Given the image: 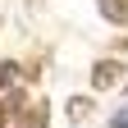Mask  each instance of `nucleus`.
<instances>
[{"label":"nucleus","mask_w":128,"mask_h":128,"mask_svg":"<svg viewBox=\"0 0 128 128\" xmlns=\"http://www.w3.org/2000/svg\"><path fill=\"white\" fill-rule=\"evenodd\" d=\"M0 128H5V110H0Z\"/></svg>","instance_id":"nucleus-7"},{"label":"nucleus","mask_w":128,"mask_h":128,"mask_svg":"<svg viewBox=\"0 0 128 128\" xmlns=\"http://www.w3.org/2000/svg\"><path fill=\"white\" fill-rule=\"evenodd\" d=\"M119 73H124V69H119L114 60L96 64V73H92V87H114V82H119Z\"/></svg>","instance_id":"nucleus-1"},{"label":"nucleus","mask_w":128,"mask_h":128,"mask_svg":"<svg viewBox=\"0 0 128 128\" xmlns=\"http://www.w3.org/2000/svg\"><path fill=\"white\" fill-rule=\"evenodd\" d=\"M110 128H128V110H119V114L110 119Z\"/></svg>","instance_id":"nucleus-6"},{"label":"nucleus","mask_w":128,"mask_h":128,"mask_svg":"<svg viewBox=\"0 0 128 128\" xmlns=\"http://www.w3.org/2000/svg\"><path fill=\"white\" fill-rule=\"evenodd\" d=\"M14 82V64H0V87H9Z\"/></svg>","instance_id":"nucleus-5"},{"label":"nucleus","mask_w":128,"mask_h":128,"mask_svg":"<svg viewBox=\"0 0 128 128\" xmlns=\"http://www.w3.org/2000/svg\"><path fill=\"white\" fill-rule=\"evenodd\" d=\"M69 114H73V119L87 114V96H73V101H69Z\"/></svg>","instance_id":"nucleus-4"},{"label":"nucleus","mask_w":128,"mask_h":128,"mask_svg":"<svg viewBox=\"0 0 128 128\" xmlns=\"http://www.w3.org/2000/svg\"><path fill=\"white\" fill-rule=\"evenodd\" d=\"M23 128H46V105H32L28 119H23Z\"/></svg>","instance_id":"nucleus-3"},{"label":"nucleus","mask_w":128,"mask_h":128,"mask_svg":"<svg viewBox=\"0 0 128 128\" xmlns=\"http://www.w3.org/2000/svg\"><path fill=\"white\" fill-rule=\"evenodd\" d=\"M101 14H105L110 23H124L128 18V5H124V0H101Z\"/></svg>","instance_id":"nucleus-2"}]
</instances>
